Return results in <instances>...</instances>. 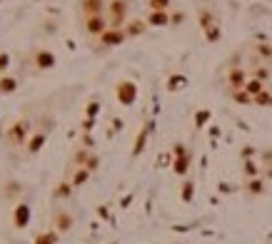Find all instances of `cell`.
<instances>
[{"instance_id":"1","label":"cell","mask_w":272,"mask_h":244,"mask_svg":"<svg viewBox=\"0 0 272 244\" xmlns=\"http://www.w3.org/2000/svg\"><path fill=\"white\" fill-rule=\"evenodd\" d=\"M107 13H110V18H107L110 28H120L123 20H125V15H128V3H125V0H112Z\"/></svg>"},{"instance_id":"2","label":"cell","mask_w":272,"mask_h":244,"mask_svg":"<svg viewBox=\"0 0 272 244\" xmlns=\"http://www.w3.org/2000/svg\"><path fill=\"white\" fill-rule=\"evenodd\" d=\"M28 132H30V122H28V120H18L15 125L8 130V142L18 147V145H23V142H25Z\"/></svg>"},{"instance_id":"3","label":"cell","mask_w":272,"mask_h":244,"mask_svg":"<svg viewBox=\"0 0 272 244\" xmlns=\"http://www.w3.org/2000/svg\"><path fill=\"white\" fill-rule=\"evenodd\" d=\"M125 37H128V35H125L123 28H107V30L100 35V45H102V48H115V45H120Z\"/></svg>"},{"instance_id":"4","label":"cell","mask_w":272,"mask_h":244,"mask_svg":"<svg viewBox=\"0 0 272 244\" xmlns=\"http://www.w3.org/2000/svg\"><path fill=\"white\" fill-rule=\"evenodd\" d=\"M247 85V72H245V67H232L230 72H227V88L232 90V92H238L240 88H245Z\"/></svg>"},{"instance_id":"5","label":"cell","mask_w":272,"mask_h":244,"mask_svg":"<svg viewBox=\"0 0 272 244\" xmlns=\"http://www.w3.org/2000/svg\"><path fill=\"white\" fill-rule=\"evenodd\" d=\"M107 28H110V23H107V18H105V15H93V18H85V30H88V35L100 37Z\"/></svg>"},{"instance_id":"6","label":"cell","mask_w":272,"mask_h":244,"mask_svg":"<svg viewBox=\"0 0 272 244\" xmlns=\"http://www.w3.org/2000/svg\"><path fill=\"white\" fill-rule=\"evenodd\" d=\"M83 13H85V18H93V15H102V10H105V0H83Z\"/></svg>"},{"instance_id":"7","label":"cell","mask_w":272,"mask_h":244,"mask_svg":"<svg viewBox=\"0 0 272 244\" xmlns=\"http://www.w3.org/2000/svg\"><path fill=\"white\" fill-rule=\"evenodd\" d=\"M33 60H35V67H40V70H48V67L55 65V55L48 53V50H37L33 55Z\"/></svg>"},{"instance_id":"8","label":"cell","mask_w":272,"mask_h":244,"mask_svg":"<svg viewBox=\"0 0 272 244\" xmlns=\"http://www.w3.org/2000/svg\"><path fill=\"white\" fill-rule=\"evenodd\" d=\"M28 219H30V210H28L25 205H20V207L15 210V217H13L15 227H18V229H23V227L28 224Z\"/></svg>"},{"instance_id":"9","label":"cell","mask_w":272,"mask_h":244,"mask_svg":"<svg viewBox=\"0 0 272 244\" xmlns=\"http://www.w3.org/2000/svg\"><path fill=\"white\" fill-rule=\"evenodd\" d=\"M15 88H18V80L15 77H0V92L3 95H10V92H15Z\"/></svg>"},{"instance_id":"10","label":"cell","mask_w":272,"mask_h":244,"mask_svg":"<svg viewBox=\"0 0 272 244\" xmlns=\"http://www.w3.org/2000/svg\"><path fill=\"white\" fill-rule=\"evenodd\" d=\"M43 142H45V135H43V132H37V135L28 142V152H33V154H35L37 150H40V145H43Z\"/></svg>"},{"instance_id":"11","label":"cell","mask_w":272,"mask_h":244,"mask_svg":"<svg viewBox=\"0 0 272 244\" xmlns=\"http://www.w3.org/2000/svg\"><path fill=\"white\" fill-rule=\"evenodd\" d=\"M142 30H145V23H142V20H133V23L128 25L125 35H128V37H133V35H140Z\"/></svg>"},{"instance_id":"12","label":"cell","mask_w":272,"mask_h":244,"mask_svg":"<svg viewBox=\"0 0 272 244\" xmlns=\"http://www.w3.org/2000/svg\"><path fill=\"white\" fill-rule=\"evenodd\" d=\"M147 5H150V10H155V13H165L168 5H170V0H147Z\"/></svg>"},{"instance_id":"13","label":"cell","mask_w":272,"mask_h":244,"mask_svg":"<svg viewBox=\"0 0 272 244\" xmlns=\"http://www.w3.org/2000/svg\"><path fill=\"white\" fill-rule=\"evenodd\" d=\"M55 224H58V229L65 232V229H70L72 219H70V214H60V212H58V214H55Z\"/></svg>"},{"instance_id":"14","label":"cell","mask_w":272,"mask_h":244,"mask_svg":"<svg viewBox=\"0 0 272 244\" xmlns=\"http://www.w3.org/2000/svg\"><path fill=\"white\" fill-rule=\"evenodd\" d=\"M150 23H152V25H168V15L152 10V13H150Z\"/></svg>"},{"instance_id":"15","label":"cell","mask_w":272,"mask_h":244,"mask_svg":"<svg viewBox=\"0 0 272 244\" xmlns=\"http://www.w3.org/2000/svg\"><path fill=\"white\" fill-rule=\"evenodd\" d=\"M8 62H10V58H8V53H0V70L5 72V67H8Z\"/></svg>"},{"instance_id":"16","label":"cell","mask_w":272,"mask_h":244,"mask_svg":"<svg viewBox=\"0 0 272 244\" xmlns=\"http://www.w3.org/2000/svg\"><path fill=\"white\" fill-rule=\"evenodd\" d=\"M58 194H63V197H68V194H70V187H68V184H60V189H58Z\"/></svg>"}]
</instances>
